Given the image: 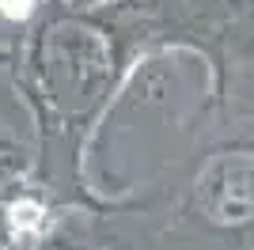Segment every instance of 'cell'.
<instances>
[{"mask_svg": "<svg viewBox=\"0 0 254 250\" xmlns=\"http://www.w3.org/2000/svg\"><path fill=\"white\" fill-rule=\"evenodd\" d=\"M0 15L11 19V23L31 19V15H34V0H0Z\"/></svg>", "mask_w": 254, "mask_h": 250, "instance_id": "obj_2", "label": "cell"}, {"mask_svg": "<svg viewBox=\"0 0 254 250\" xmlns=\"http://www.w3.org/2000/svg\"><path fill=\"white\" fill-rule=\"evenodd\" d=\"M11 228L19 231V228H38V216H42V208L31 205V201H23V205H11Z\"/></svg>", "mask_w": 254, "mask_h": 250, "instance_id": "obj_1", "label": "cell"}]
</instances>
